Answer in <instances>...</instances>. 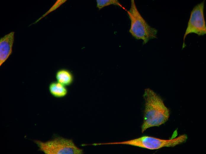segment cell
Here are the masks:
<instances>
[{"label": "cell", "mask_w": 206, "mask_h": 154, "mask_svg": "<svg viewBox=\"0 0 206 154\" xmlns=\"http://www.w3.org/2000/svg\"><path fill=\"white\" fill-rule=\"evenodd\" d=\"M205 0L197 4L192 10L183 37L182 49L185 46V40L189 34L194 33L199 36L206 34V26L204 13Z\"/></svg>", "instance_id": "5b68a950"}, {"label": "cell", "mask_w": 206, "mask_h": 154, "mask_svg": "<svg viewBox=\"0 0 206 154\" xmlns=\"http://www.w3.org/2000/svg\"><path fill=\"white\" fill-rule=\"evenodd\" d=\"M49 90L52 95L57 98L65 96L67 92L65 86L57 81L51 83L49 86Z\"/></svg>", "instance_id": "52a82bcc"}, {"label": "cell", "mask_w": 206, "mask_h": 154, "mask_svg": "<svg viewBox=\"0 0 206 154\" xmlns=\"http://www.w3.org/2000/svg\"><path fill=\"white\" fill-rule=\"evenodd\" d=\"M96 1L97 7L99 9H101L104 7L111 5L118 6L124 10L126 9L118 0H97Z\"/></svg>", "instance_id": "9c48e42d"}, {"label": "cell", "mask_w": 206, "mask_h": 154, "mask_svg": "<svg viewBox=\"0 0 206 154\" xmlns=\"http://www.w3.org/2000/svg\"><path fill=\"white\" fill-rule=\"evenodd\" d=\"M125 11L131 22L129 32L133 37L142 40L143 44L151 39L157 38V30L150 26L142 17L134 0H131L130 9Z\"/></svg>", "instance_id": "7a4b0ae2"}, {"label": "cell", "mask_w": 206, "mask_h": 154, "mask_svg": "<svg viewBox=\"0 0 206 154\" xmlns=\"http://www.w3.org/2000/svg\"><path fill=\"white\" fill-rule=\"evenodd\" d=\"M34 142L39 150L45 154H82L83 150L78 147L73 141L57 137L46 142L36 140Z\"/></svg>", "instance_id": "277c9868"}, {"label": "cell", "mask_w": 206, "mask_h": 154, "mask_svg": "<svg viewBox=\"0 0 206 154\" xmlns=\"http://www.w3.org/2000/svg\"><path fill=\"white\" fill-rule=\"evenodd\" d=\"M187 138V136L186 134H183L177 137H174L168 139L144 135L127 140L102 143V144L129 145L153 150L164 147H174L185 142Z\"/></svg>", "instance_id": "3957f363"}, {"label": "cell", "mask_w": 206, "mask_h": 154, "mask_svg": "<svg viewBox=\"0 0 206 154\" xmlns=\"http://www.w3.org/2000/svg\"><path fill=\"white\" fill-rule=\"evenodd\" d=\"M14 32H11L0 39V66L7 60L12 52L14 40Z\"/></svg>", "instance_id": "8992f818"}, {"label": "cell", "mask_w": 206, "mask_h": 154, "mask_svg": "<svg viewBox=\"0 0 206 154\" xmlns=\"http://www.w3.org/2000/svg\"><path fill=\"white\" fill-rule=\"evenodd\" d=\"M143 97L145 108L141 127L142 133L149 128L159 127L164 124L170 116V110L161 97L154 91L149 88L145 89Z\"/></svg>", "instance_id": "6da1fadb"}, {"label": "cell", "mask_w": 206, "mask_h": 154, "mask_svg": "<svg viewBox=\"0 0 206 154\" xmlns=\"http://www.w3.org/2000/svg\"><path fill=\"white\" fill-rule=\"evenodd\" d=\"M56 77L58 82L65 86L71 84L72 81V76L70 72L65 69H61L56 73Z\"/></svg>", "instance_id": "ba28073f"}]
</instances>
